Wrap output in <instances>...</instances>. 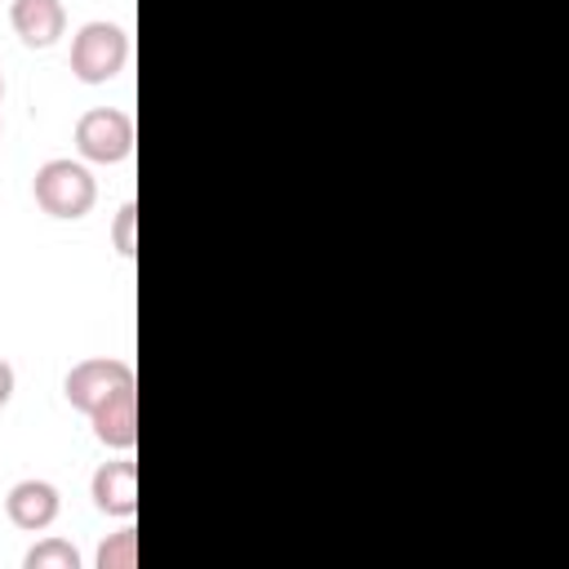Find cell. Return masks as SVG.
I'll list each match as a JSON object with an SVG mask.
<instances>
[{
	"label": "cell",
	"mask_w": 569,
	"mask_h": 569,
	"mask_svg": "<svg viewBox=\"0 0 569 569\" xmlns=\"http://www.w3.org/2000/svg\"><path fill=\"white\" fill-rule=\"evenodd\" d=\"M89 493H93L98 511H107L116 520H133V511H138V462L133 458L102 462L89 480Z\"/></svg>",
	"instance_id": "obj_7"
},
{
	"label": "cell",
	"mask_w": 569,
	"mask_h": 569,
	"mask_svg": "<svg viewBox=\"0 0 569 569\" xmlns=\"http://www.w3.org/2000/svg\"><path fill=\"white\" fill-rule=\"evenodd\" d=\"M31 196H36V204H40L49 218L71 222V218H84V213L93 209L98 182H93V173H89L80 160L58 156V160H44V164L36 169Z\"/></svg>",
	"instance_id": "obj_1"
},
{
	"label": "cell",
	"mask_w": 569,
	"mask_h": 569,
	"mask_svg": "<svg viewBox=\"0 0 569 569\" xmlns=\"http://www.w3.org/2000/svg\"><path fill=\"white\" fill-rule=\"evenodd\" d=\"M58 511H62V498H58V489H53L49 480H40V476H27V480H18V485L4 493V516H9V525H18L22 533H44V529L58 520Z\"/></svg>",
	"instance_id": "obj_5"
},
{
	"label": "cell",
	"mask_w": 569,
	"mask_h": 569,
	"mask_svg": "<svg viewBox=\"0 0 569 569\" xmlns=\"http://www.w3.org/2000/svg\"><path fill=\"white\" fill-rule=\"evenodd\" d=\"M124 62H129V36H124V27L98 18V22H84L71 36V71H76V80L107 84V80H116L124 71Z\"/></svg>",
	"instance_id": "obj_2"
},
{
	"label": "cell",
	"mask_w": 569,
	"mask_h": 569,
	"mask_svg": "<svg viewBox=\"0 0 569 569\" xmlns=\"http://www.w3.org/2000/svg\"><path fill=\"white\" fill-rule=\"evenodd\" d=\"M133 227H138V204L133 200H124L120 209H116V227H111V244H116V253L120 258H133Z\"/></svg>",
	"instance_id": "obj_11"
},
{
	"label": "cell",
	"mask_w": 569,
	"mask_h": 569,
	"mask_svg": "<svg viewBox=\"0 0 569 569\" xmlns=\"http://www.w3.org/2000/svg\"><path fill=\"white\" fill-rule=\"evenodd\" d=\"M98 569H133L138 565V529L133 525H124V529H116L102 547H98V560H93Z\"/></svg>",
	"instance_id": "obj_10"
},
{
	"label": "cell",
	"mask_w": 569,
	"mask_h": 569,
	"mask_svg": "<svg viewBox=\"0 0 569 569\" xmlns=\"http://www.w3.org/2000/svg\"><path fill=\"white\" fill-rule=\"evenodd\" d=\"M89 427H93L98 445L129 453V449L138 445V387L129 382V387H120L116 396H107V400L89 413Z\"/></svg>",
	"instance_id": "obj_6"
},
{
	"label": "cell",
	"mask_w": 569,
	"mask_h": 569,
	"mask_svg": "<svg viewBox=\"0 0 569 569\" xmlns=\"http://www.w3.org/2000/svg\"><path fill=\"white\" fill-rule=\"evenodd\" d=\"M76 151L93 164H120L133 151V120L120 107H93L76 120Z\"/></svg>",
	"instance_id": "obj_4"
},
{
	"label": "cell",
	"mask_w": 569,
	"mask_h": 569,
	"mask_svg": "<svg viewBox=\"0 0 569 569\" xmlns=\"http://www.w3.org/2000/svg\"><path fill=\"white\" fill-rule=\"evenodd\" d=\"M9 22L27 49H49L67 31L62 0H9Z\"/></svg>",
	"instance_id": "obj_8"
},
{
	"label": "cell",
	"mask_w": 569,
	"mask_h": 569,
	"mask_svg": "<svg viewBox=\"0 0 569 569\" xmlns=\"http://www.w3.org/2000/svg\"><path fill=\"white\" fill-rule=\"evenodd\" d=\"M22 569H80V551L67 538H40L22 556Z\"/></svg>",
	"instance_id": "obj_9"
},
{
	"label": "cell",
	"mask_w": 569,
	"mask_h": 569,
	"mask_svg": "<svg viewBox=\"0 0 569 569\" xmlns=\"http://www.w3.org/2000/svg\"><path fill=\"white\" fill-rule=\"evenodd\" d=\"M13 387H18V373H13L9 360H0V409L13 400Z\"/></svg>",
	"instance_id": "obj_12"
},
{
	"label": "cell",
	"mask_w": 569,
	"mask_h": 569,
	"mask_svg": "<svg viewBox=\"0 0 569 569\" xmlns=\"http://www.w3.org/2000/svg\"><path fill=\"white\" fill-rule=\"evenodd\" d=\"M129 382H133V365L129 360H120V356H89V360H80V365L67 369L62 396H67L71 409H80L89 418L107 396H116Z\"/></svg>",
	"instance_id": "obj_3"
},
{
	"label": "cell",
	"mask_w": 569,
	"mask_h": 569,
	"mask_svg": "<svg viewBox=\"0 0 569 569\" xmlns=\"http://www.w3.org/2000/svg\"><path fill=\"white\" fill-rule=\"evenodd\" d=\"M0 98H4V76H0Z\"/></svg>",
	"instance_id": "obj_13"
}]
</instances>
